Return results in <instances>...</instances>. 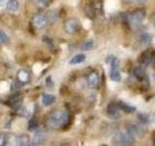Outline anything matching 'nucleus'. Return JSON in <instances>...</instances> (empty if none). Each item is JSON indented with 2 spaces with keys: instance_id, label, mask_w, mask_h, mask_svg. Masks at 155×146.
Wrapping results in <instances>:
<instances>
[{
  "instance_id": "f03ea898",
  "label": "nucleus",
  "mask_w": 155,
  "mask_h": 146,
  "mask_svg": "<svg viewBox=\"0 0 155 146\" xmlns=\"http://www.w3.org/2000/svg\"><path fill=\"white\" fill-rule=\"evenodd\" d=\"M114 141L118 145H133L135 143V135L128 129H126L115 134Z\"/></svg>"
},
{
  "instance_id": "cd10ccee",
  "label": "nucleus",
  "mask_w": 155,
  "mask_h": 146,
  "mask_svg": "<svg viewBox=\"0 0 155 146\" xmlns=\"http://www.w3.org/2000/svg\"><path fill=\"white\" fill-rule=\"evenodd\" d=\"M53 81H52V78L51 76H48L47 79H46V86L48 88H50V89H51V88L53 87Z\"/></svg>"
},
{
  "instance_id": "5701e85b",
  "label": "nucleus",
  "mask_w": 155,
  "mask_h": 146,
  "mask_svg": "<svg viewBox=\"0 0 155 146\" xmlns=\"http://www.w3.org/2000/svg\"><path fill=\"white\" fill-rule=\"evenodd\" d=\"M93 45H94V43L92 40H86L84 41V43H82V45H81V49L82 50H91L92 48H93Z\"/></svg>"
},
{
  "instance_id": "dca6fc26",
  "label": "nucleus",
  "mask_w": 155,
  "mask_h": 146,
  "mask_svg": "<svg viewBox=\"0 0 155 146\" xmlns=\"http://www.w3.org/2000/svg\"><path fill=\"white\" fill-rule=\"evenodd\" d=\"M85 61V56L84 54H80V55H77L75 57H73L69 63L70 64H78V63H81V62H84Z\"/></svg>"
},
{
  "instance_id": "9d476101",
  "label": "nucleus",
  "mask_w": 155,
  "mask_h": 146,
  "mask_svg": "<svg viewBox=\"0 0 155 146\" xmlns=\"http://www.w3.org/2000/svg\"><path fill=\"white\" fill-rule=\"evenodd\" d=\"M18 79L19 82L21 83H27L29 81V79H30V73H29L27 70L25 69H21L18 70Z\"/></svg>"
},
{
  "instance_id": "9b49d317",
  "label": "nucleus",
  "mask_w": 155,
  "mask_h": 146,
  "mask_svg": "<svg viewBox=\"0 0 155 146\" xmlns=\"http://www.w3.org/2000/svg\"><path fill=\"white\" fill-rule=\"evenodd\" d=\"M56 97L54 95H51V94H43L42 96V102L45 106L51 105L53 102L55 101Z\"/></svg>"
},
{
  "instance_id": "ddd939ff",
  "label": "nucleus",
  "mask_w": 155,
  "mask_h": 146,
  "mask_svg": "<svg viewBox=\"0 0 155 146\" xmlns=\"http://www.w3.org/2000/svg\"><path fill=\"white\" fill-rule=\"evenodd\" d=\"M140 42L143 44V45H149L152 41V36L151 34L148 32H143L140 35Z\"/></svg>"
},
{
  "instance_id": "4468645a",
  "label": "nucleus",
  "mask_w": 155,
  "mask_h": 146,
  "mask_svg": "<svg viewBox=\"0 0 155 146\" xmlns=\"http://www.w3.org/2000/svg\"><path fill=\"white\" fill-rule=\"evenodd\" d=\"M6 8L11 12H16L19 8V2L18 0H9L6 4Z\"/></svg>"
},
{
  "instance_id": "6ab92c4d",
  "label": "nucleus",
  "mask_w": 155,
  "mask_h": 146,
  "mask_svg": "<svg viewBox=\"0 0 155 146\" xmlns=\"http://www.w3.org/2000/svg\"><path fill=\"white\" fill-rule=\"evenodd\" d=\"M134 75L138 78L140 80H143L144 76H145V72H144V69L142 67V66H138L136 67L134 69Z\"/></svg>"
},
{
  "instance_id": "4be33fe9",
  "label": "nucleus",
  "mask_w": 155,
  "mask_h": 146,
  "mask_svg": "<svg viewBox=\"0 0 155 146\" xmlns=\"http://www.w3.org/2000/svg\"><path fill=\"white\" fill-rule=\"evenodd\" d=\"M51 0H34V3H35L38 7L40 8H46L48 5L51 4Z\"/></svg>"
},
{
  "instance_id": "7ed1b4c3",
  "label": "nucleus",
  "mask_w": 155,
  "mask_h": 146,
  "mask_svg": "<svg viewBox=\"0 0 155 146\" xmlns=\"http://www.w3.org/2000/svg\"><path fill=\"white\" fill-rule=\"evenodd\" d=\"M64 28H65V31L67 33L73 34V33H76L77 31L80 30L81 23L76 19H68V21L65 23Z\"/></svg>"
},
{
  "instance_id": "412c9836",
  "label": "nucleus",
  "mask_w": 155,
  "mask_h": 146,
  "mask_svg": "<svg viewBox=\"0 0 155 146\" xmlns=\"http://www.w3.org/2000/svg\"><path fill=\"white\" fill-rule=\"evenodd\" d=\"M39 127V123H38V120L36 118H32L30 121H29V124H28V130L30 131L35 130L36 129H38Z\"/></svg>"
},
{
  "instance_id": "bb28decb",
  "label": "nucleus",
  "mask_w": 155,
  "mask_h": 146,
  "mask_svg": "<svg viewBox=\"0 0 155 146\" xmlns=\"http://www.w3.org/2000/svg\"><path fill=\"white\" fill-rule=\"evenodd\" d=\"M8 144V136L4 134H0V146Z\"/></svg>"
},
{
  "instance_id": "f8f14e48",
  "label": "nucleus",
  "mask_w": 155,
  "mask_h": 146,
  "mask_svg": "<svg viewBox=\"0 0 155 146\" xmlns=\"http://www.w3.org/2000/svg\"><path fill=\"white\" fill-rule=\"evenodd\" d=\"M117 105L119 107V109L122 110L123 112H125V113L130 114V113H133V112L136 111V107L135 106H131L129 104H126V103H124V102H122V101H118Z\"/></svg>"
},
{
  "instance_id": "f257e3e1",
  "label": "nucleus",
  "mask_w": 155,
  "mask_h": 146,
  "mask_svg": "<svg viewBox=\"0 0 155 146\" xmlns=\"http://www.w3.org/2000/svg\"><path fill=\"white\" fill-rule=\"evenodd\" d=\"M70 123V114L67 111L56 110L50 114L48 118V125L51 129H59Z\"/></svg>"
},
{
  "instance_id": "b1692460",
  "label": "nucleus",
  "mask_w": 155,
  "mask_h": 146,
  "mask_svg": "<svg viewBox=\"0 0 155 146\" xmlns=\"http://www.w3.org/2000/svg\"><path fill=\"white\" fill-rule=\"evenodd\" d=\"M8 41H9V38L7 36L6 32L2 30V29H0V44H5Z\"/></svg>"
},
{
  "instance_id": "c85d7f7f",
  "label": "nucleus",
  "mask_w": 155,
  "mask_h": 146,
  "mask_svg": "<svg viewBox=\"0 0 155 146\" xmlns=\"http://www.w3.org/2000/svg\"><path fill=\"white\" fill-rule=\"evenodd\" d=\"M18 114L21 115V117H27L28 116V111H27V109L25 108V107H22V108L18 111Z\"/></svg>"
},
{
  "instance_id": "aec40b11",
  "label": "nucleus",
  "mask_w": 155,
  "mask_h": 146,
  "mask_svg": "<svg viewBox=\"0 0 155 146\" xmlns=\"http://www.w3.org/2000/svg\"><path fill=\"white\" fill-rule=\"evenodd\" d=\"M46 16H47L48 23H54L57 19V18H58V14H57V11H55V10H52V11L48 12Z\"/></svg>"
},
{
  "instance_id": "f3484780",
  "label": "nucleus",
  "mask_w": 155,
  "mask_h": 146,
  "mask_svg": "<svg viewBox=\"0 0 155 146\" xmlns=\"http://www.w3.org/2000/svg\"><path fill=\"white\" fill-rule=\"evenodd\" d=\"M128 130L132 133L134 135H142L143 134V128L140 126H138V125H131Z\"/></svg>"
},
{
  "instance_id": "423d86ee",
  "label": "nucleus",
  "mask_w": 155,
  "mask_h": 146,
  "mask_svg": "<svg viewBox=\"0 0 155 146\" xmlns=\"http://www.w3.org/2000/svg\"><path fill=\"white\" fill-rule=\"evenodd\" d=\"M107 114L113 119L117 118L119 116V107L117 103H115V102H110L108 108H107Z\"/></svg>"
},
{
  "instance_id": "6e6552de",
  "label": "nucleus",
  "mask_w": 155,
  "mask_h": 146,
  "mask_svg": "<svg viewBox=\"0 0 155 146\" xmlns=\"http://www.w3.org/2000/svg\"><path fill=\"white\" fill-rule=\"evenodd\" d=\"M87 84L91 88V89H95L99 85V77L97 75V73L92 72L87 77Z\"/></svg>"
},
{
  "instance_id": "1a4fd4ad",
  "label": "nucleus",
  "mask_w": 155,
  "mask_h": 146,
  "mask_svg": "<svg viewBox=\"0 0 155 146\" xmlns=\"http://www.w3.org/2000/svg\"><path fill=\"white\" fill-rule=\"evenodd\" d=\"M47 138L46 134L44 131H38L34 134V137L32 139V145H41L45 142V140Z\"/></svg>"
},
{
  "instance_id": "20e7f679",
  "label": "nucleus",
  "mask_w": 155,
  "mask_h": 146,
  "mask_svg": "<svg viewBox=\"0 0 155 146\" xmlns=\"http://www.w3.org/2000/svg\"><path fill=\"white\" fill-rule=\"evenodd\" d=\"M145 17V13L143 10H137L135 11L132 15L130 16V23L134 24V26H138V24L142 23V22L143 21V19Z\"/></svg>"
},
{
  "instance_id": "0eeeda50",
  "label": "nucleus",
  "mask_w": 155,
  "mask_h": 146,
  "mask_svg": "<svg viewBox=\"0 0 155 146\" xmlns=\"http://www.w3.org/2000/svg\"><path fill=\"white\" fill-rule=\"evenodd\" d=\"M153 58H154L153 54L150 53L149 51H147V52H144L142 56H140V62L142 63L143 66H148L150 63L152 62Z\"/></svg>"
},
{
  "instance_id": "2eb2a0df",
  "label": "nucleus",
  "mask_w": 155,
  "mask_h": 146,
  "mask_svg": "<svg viewBox=\"0 0 155 146\" xmlns=\"http://www.w3.org/2000/svg\"><path fill=\"white\" fill-rule=\"evenodd\" d=\"M30 144V137L27 134H21L18 136V145L27 146Z\"/></svg>"
},
{
  "instance_id": "7c9ffc66",
  "label": "nucleus",
  "mask_w": 155,
  "mask_h": 146,
  "mask_svg": "<svg viewBox=\"0 0 155 146\" xmlns=\"http://www.w3.org/2000/svg\"><path fill=\"white\" fill-rule=\"evenodd\" d=\"M124 1H125V2H132L133 0H124Z\"/></svg>"
},
{
  "instance_id": "39448f33",
  "label": "nucleus",
  "mask_w": 155,
  "mask_h": 146,
  "mask_svg": "<svg viewBox=\"0 0 155 146\" xmlns=\"http://www.w3.org/2000/svg\"><path fill=\"white\" fill-rule=\"evenodd\" d=\"M33 24L34 26L37 27V28H43L47 26V23H48V19H47V16L44 14H38L36 15L35 17L33 18Z\"/></svg>"
},
{
  "instance_id": "393cba45",
  "label": "nucleus",
  "mask_w": 155,
  "mask_h": 146,
  "mask_svg": "<svg viewBox=\"0 0 155 146\" xmlns=\"http://www.w3.org/2000/svg\"><path fill=\"white\" fill-rule=\"evenodd\" d=\"M138 118L140 119V121L142 122L143 124H148L149 123V117L147 114H143V113H140L138 115Z\"/></svg>"
},
{
  "instance_id": "a878e982",
  "label": "nucleus",
  "mask_w": 155,
  "mask_h": 146,
  "mask_svg": "<svg viewBox=\"0 0 155 146\" xmlns=\"http://www.w3.org/2000/svg\"><path fill=\"white\" fill-rule=\"evenodd\" d=\"M43 42L47 44V45L50 47V48H52L53 47V41H52V39L50 38L48 36H44L43 37Z\"/></svg>"
},
{
  "instance_id": "2f4dec72",
  "label": "nucleus",
  "mask_w": 155,
  "mask_h": 146,
  "mask_svg": "<svg viewBox=\"0 0 155 146\" xmlns=\"http://www.w3.org/2000/svg\"><path fill=\"white\" fill-rule=\"evenodd\" d=\"M137 1H139V2H140V3H142V2H144L145 0H137Z\"/></svg>"
},
{
  "instance_id": "473e14b6",
  "label": "nucleus",
  "mask_w": 155,
  "mask_h": 146,
  "mask_svg": "<svg viewBox=\"0 0 155 146\" xmlns=\"http://www.w3.org/2000/svg\"><path fill=\"white\" fill-rule=\"evenodd\" d=\"M154 78H155V74H154Z\"/></svg>"
},
{
  "instance_id": "c756f323",
  "label": "nucleus",
  "mask_w": 155,
  "mask_h": 146,
  "mask_svg": "<svg viewBox=\"0 0 155 146\" xmlns=\"http://www.w3.org/2000/svg\"><path fill=\"white\" fill-rule=\"evenodd\" d=\"M4 5V0H0V7H2Z\"/></svg>"
},
{
  "instance_id": "a211bd4d",
  "label": "nucleus",
  "mask_w": 155,
  "mask_h": 146,
  "mask_svg": "<svg viewBox=\"0 0 155 146\" xmlns=\"http://www.w3.org/2000/svg\"><path fill=\"white\" fill-rule=\"evenodd\" d=\"M110 80H113L114 82H119L121 80V75L118 69H110Z\"/></svg>"
}]
</instances>
